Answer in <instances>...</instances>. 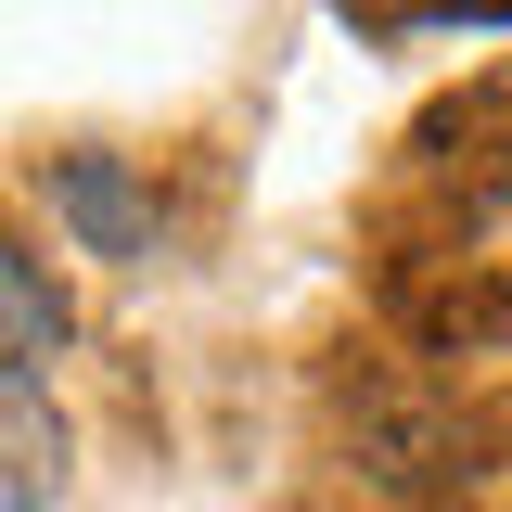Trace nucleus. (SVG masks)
<instances>
[{
    "label": "nucleus",
    "mask_w": 512,
    "mask_h": 512,
    "mask_svg": "<svg viewBox=\"0 0 512 512\" xmlns=\"http://www.w3.org/2000/svg\"><path fill=\"white\" fill-rule=\"evenodd\" d=\"M64 500V423L52 384H0V512H52Z\"/></svg>",
    "instance_id": "2"
},
{
    "label": "nucleus",
    "mask_w": 512,
    "mask_h": 512,
    "mask_svg": "<svg viewBox=\"0 0 512 512\" xmlns=\"http://www.w3.org/2000/svg\"><path fill=\"white\" fill-rule=\"evenodd\" d=\"M39 192H52L64 231H77V256H116V269H141V256H154V192L128 180V154H52V167H39Z\"/></svg>",
    "instance_id": "1"
},
{
    "label": "nucleus",
    "mask_w": 512,
    "mask_h": 512,
    "mask_svg": "<svg viewBox=\"0 0 512 512\" xmlns=\"http://www.w3.org/2000/svg\"><path fill=\"white\" fill-rule=\"evenodd\" d=\"M64 333H77V320H64L52 269H39V256H13V244H0V384H39V372L64 359Z\"/></svg>",
    "instance_id": "3"
}]
</instances>
